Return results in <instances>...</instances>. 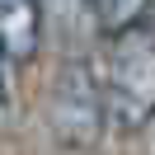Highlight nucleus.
<instances>
[{"label": "nucleus", "mask_w": 155, "mask_h": 155, "mask_svg": "<svg viewBox=\"0 0 155 155\" xmlns=\"http://www.w3.org/2000/svg\"><path fill=\"white\" fill-rule=\"evenodd\" d=\"M52 122L71 146H89L104 127V94L89 71V61H71L57 75V94H52Z\"/></svg>", "instance_id": "obj_2"}, {"label": "nucleus", "mask_w": 155, "mask_h": 155, "mask_svg": "<svg viewBox=\"0 0 155 155\" xmlns=\"http://www.w3.org/2000/svg\"><path fill=\"white\" fill-rule=\"evenodd\" d=\"M5 61H10V47L0 42V104L10 99V71H5Z\"/></svg>", "instance_id": "obj_6"}, {"label": "nucleus", "mask_w": 155, "mask_h": 155, "mask_svg": "<svg viewBox=\"0 0 155 155\" xmlns=\"http://www.w3.org/2000/svg\"><path fill=\"white\" fill-rule=\"evenodd\" d=\"M89 14H94V24L113 38V33L132 28V24L146 19V10H150V0H85Z\"/></svg>", "instance_id": "obj_4"}, {"label": "nucleus", "mask_w": 155, "mask_h": 155, "mask_svg": "<svg viewBox=\"0 0 155 155\" xmlns=\"http://www.w3.org/2000/svg\"><path fill=\"white\" fill-rule=\"evenodd\" d=\"M47 10H57V14H66V19H71L75 10H89V5H85V0H42V14H47Z\"/></svg>", "instance_id": "obj_5"}, {"label": "nucleus", "mask_w": 155, "mask_h": 155, "mask_svg": "<svg viewBox=\"0 0 155 155\" xmlns=\"http://www.w3.org/2000/svg\"><path fill=\"white\" fill-rule=\"evenodd\" d=\"M108 113L122 132H141L155 117V28H146V19L113 33Z\"/></svg>", "instance_id": "obj_1"}, {"label": "nucleus", "mask_w": 155, "mask_h": 155, "mask_svg": "<svg viewBox=\"0 0 155 155\" xmlns=\"http://www.w3.org/2000/svg\"><path fill=\"white\" fill-rule=\"evenodd\" d=\"M0 42L28 61L42 42V0H0Z\"/></svg>", "instance_id": "obj_3"}]
</instances>
